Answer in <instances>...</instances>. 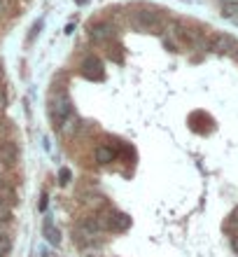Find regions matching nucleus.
Returning <instances> with one entry per match:
<instances>
[{"mask_svg":"<svg viewBox=\"0 0 238 257\" xmlns=\"http://www.w3.org/2000/svg\"><path fill=\"white\" fill-rule=\"evenodd\" d=\"M129 24L140 33H159L166 26V19H163L161 10H157V7L140 5L129 12Z\"/></svg>","mask_w":238,"mask_h":257,"instance_id":"f257e3e1","label":"nucleus"},{"mask_svg":"<svg viewBox=\"0 0 238 257\" xmlns=\"http://www.w3.org/2000/svg\"><path fill=\"white\" fill-rule=\"evenodd\" d=\"M70 115H73V101H70V94L66 91V89H59V91L52 96V101H49V117H52L54 126H61V122Z\"/></svg>","mask_w":238,"mask_h":257,"instance_id":"f03ea898","label":"nucleus"},{"mask_svg":"<svg viewBox=\"0 0 238 257\" xmlns=\"http://www.w3.org/2000/svg\"><path fill=\"white\" fill-rule=\"evenodd\" d=\"M80 75L84 80H91V82H101L105 80V68H103V61L98 56H87L80 66Z\"/></svg>","mask_w":238,"mask_h":257,"instance_id":"7ed1b4c3","label":"nucleus"},{"mask_svg":"<svg viewBox=\"0 0 238 257\" xmlns=\"http://www.w3.org/2000/svg\"><path fill=\"white\" fill-rule=\"evenodd\" d=\"M210 49L217 52V54H233L238 49V42H236V38L229 33H215L210 40Z\"/></svg>","mask_w":238,"mask_h":257,"instance_id":"20e7f679","label":"nucleus"},{"mask_svg":"<svg viewBox=\"0 0 238 257\" xmlns=\"http://www.w3.org/2000/svg\"><path fill=\"white\" fill-rule=\"evenodd\" d=\"M17 162H19V145H17L12 138L0 141V164H3L5 169H12Z\"/></svg>","mask_w":238,"mask_h":257,"instance_id":"39448f33","label":"nucleus"},{"mask_svg":"<svg viewBox=\"0 0 238 257\" xmlns=\"http://www.w3.org/2000/svg\"><path fill=\"white\" fill-rule=\"evenodd\" d=\"M89 38H91L94 42H98V45L110 42L112 38H115V26H112L110 21H98V24H91V26H89Z\"/></svg>","mask_w":238,"mask_h":257,"instance_id":"423d86ee","label":"nucleus"},{"mask_svg":"<svg viewBox=\"0 0 238 257\" xmlns=\"http://www.w3.org/2000/svg\"><path fill=\"white\" fill-rule=\"evenodd\" d=\"M42 236L47 238L52 245H59V243H61V231L54 227L52 217H45V222H42Z\"/></svg>","mask_w":238,"mask_h":257,"instance_id":"0eeeda50","label":"nucleus"},{"mask_svg":"<svg viewBox=\"0 0 238 257\" xmlns=\"http://www.w3.org/2000/svg\"><path fill=\"white\" fill-rule=\"evenodd\" d=\"M94 157H96V162L103 164V166H105V164H112L117 159L115 150L108 148V145H98V148H96V152H94Z\"/></svg>","mask_w":238,"mask_h":257,"instance_id":"6e6552de","label":"nucleus"},{"mask_svg":"<svg viewBox=\"0 0 238 257\" xmlns=\"http://www.w3.org/2000/svg\"><path fill=\"white\" fill-rule=\"evenodd\" d=\"M12 250V236L7 231V222H0V255H7Z\"/></svg>","mask_w":238,"mask_h":257,"instance_id":"1a4fd4ad","label":"nucleus"},{"mask_svg":"<svg viewBox=\"0 0 238 257\" xmlns=\"http://www.w3.org/2000/svg\"><path fill=\"white\" fill-rule=\"evenodd\" d=\"M0 201H5L7 206H17L19 203V199H17V192L12 190V187H5V185H0Z\"/></svg>","mask_w":238,"mask_h":257,"instance_id":"9d476101","label":"nucleus"},{"mask_svg":"<svg viewBox=\"0 0 238 257\" xmlns=\"http://www.w3.org/2000/svg\"><path fill=\"white\" fill-rule=\"evenodd\" d=\"M10 220H12V206L0 201V222H10Z\"/></svg>","mask_w":238,"mask_h":257,"instance_id":"9b49d317","label":"nucleus"},{"mask_svg":"<svg viewBox=\"0 0 238 257\" xmlns=\"http://www.w3.org/2000/svg\"><path fill=\"white\" fill-rule=\"evenodd\" d=\"M70 180H73V171L63 166V169L59 171V183H61V185H68Z\"/></svg>","mask_w":238,"mask_h":257,"instance_id":"f8f14e48","label":"nucleus"},{"mask_svg":"<svg viewBox=\"0 0 238 257\" xmlns=\"http://www.w3.org/2000/svg\"><path fill=\"white\" fill-rule=\"evenodd\" d=\"M12 10H14V0H0V17L10 14Z\"/></svg>","mask_w":238,"mask_h":257,"instance_id":"ddd939ff","label":"nucleus"},{"mask_svg":"<svg viewBox=\"0 0 238 257\" xmlns=\"http://www.w3.org/2000/svg\"><path fill=\"white\" fill-rule=\"evenodd\" d=\"M7 108V89L5 84H0V112Z\"/></svg>","mask_w":238,"mask_h":257,"instance_id":"4468645a","label":"nucleus"},{"mask_svg":"<svg viewBox=\"0 0 238 257\" xmlns=\"http://www.w3.org/2000/svg\"><path fill=\"white\" fill-rule=\"evenodd\" d=\"M229 224H233V227H238V206L231 210V215H229Z\"/></svg>","mask_w":238,"mask_h":257,"instance_id":"2eb2a0df","label":"nucleus"},{"mask_svg":"<svg viewBox=\"0 0 238 257\" xmlns=\"http://www.w3.org/2000/svg\"><path fill=\"white\" fill-rule=\"evenodd\" d=\"M231 248H233V252L238 255V234H233L231 236Z\"/></svg>","mask_w":238,"mask_h":257,"instance_id":"dca6fc26","label":"nucleus"},{"mask_svg":"<svg viewBox=\"0 0 238 257\" xmlns=\"http://www.w3.org/2000/svg\"><path fill=\"white\" fill-rule=\"evenodd\" d=\"M47 208V194H42V201H40V210Z\"/></svg>","mask_w":238,"mask_h":257,"instance_id":"f3484780","label":"nucleus"},{"mask_svg":"<svg viewBox=\"0 0 238 257\" xmlns=\"http://www.w3.org/2000/svg\"><path fill=\"white\" fill-rule=\"evenodd\" d=\"M222 5H238V0H219Z\"/></svg>","mask_w":238,"mask_h":257,"instance_id":"a211bd4d","label":"nucleus"},{"mask_svg":"<svg viewBox=\"0 0 238 257\" xmlns=\"http://www.w3.org/2000/svg\"><path fill=\"white\" fill-rule=\"evenodd\" d=\"M233 54H236V59H238V49H236V52H233Z\"/></svg>","mask_w":238,"mask_h":257,"instance_id":"6ab92c4d","label":"nucleus"},{"mask_svg":"<svg viewBox=\"0 0 238 257\" xmlns=\"http://www.w3.org/2000/svg\"><path fill=\"white\" fill-rule=\"evenodd\" d=\"M0 257H5V255H0Z\"/></svg>","mask_w":238,"mask_h":257,"instance_id":"aec40b11","label":"nucleus"}]
</instances>
